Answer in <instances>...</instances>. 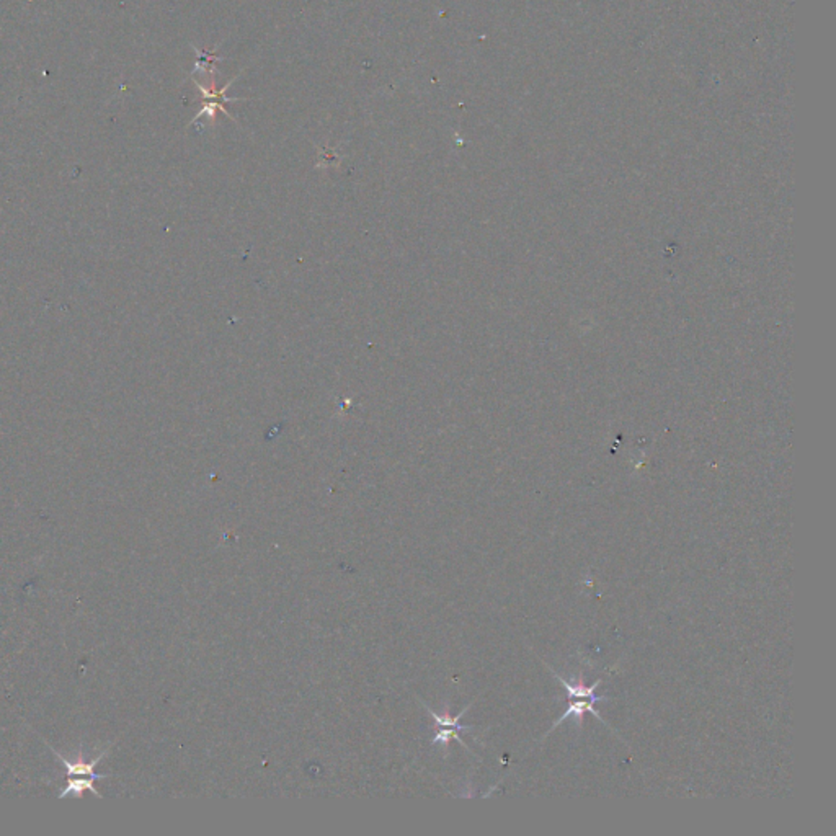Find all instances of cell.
<instances>
[{"label":"cell","mask_w":836,"mask_h":836,"mask_svg":"<svg viewBox=\"0 0 836 836\" xmlns=\"http://www.w3.org/2000/svg\"><path fill=\"white\" fill-rule=\"evenodd\" d=\"M57 755V753H56ZM107 755V751H102L98 757L90 760V761H84L82 758H79L77 761H69L67 758L61 757L59 761L63 763L64 768H66V776H67V784L66 788L61 790L59 794V799H66V796H82L86 790H90L94 792L95 796H100V792L95 790L94 782L97 780H105L108 778L107 774H97L95 773V766L98 765V761L102 760L103 757Z\"/></svg>","instance_id":"cell-1"},{"label":"cell","mask_w":836,"mask_h":836,"mask_svg":"<svg viewBox=\"0 0 836 836\" xmlns=\"http://www.w3.org/2000/svg\"><path fill=\"white\" fill-rule=\"evenodd\" d=\"M598 701H607V698H582V696L568 695V709L566 710V712L560 716L559 720L554 724L553 730L556 727L560 726L562 722H566L568 718H572V716L576 718V722H578V726H580L582 720H584L585 712H590L595 718L603 722L600 714L593 708L595 702Z\"/></svg>","instance_id":"cell-2"}]
</instances>
